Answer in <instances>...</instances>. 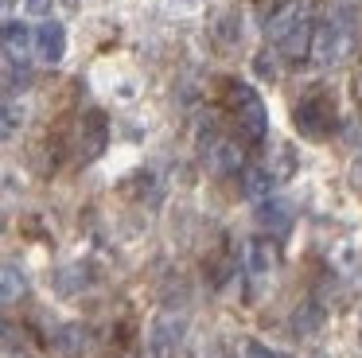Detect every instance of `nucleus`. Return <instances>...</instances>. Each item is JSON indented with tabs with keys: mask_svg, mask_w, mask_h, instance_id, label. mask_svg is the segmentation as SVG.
Wrapping results in <instances>:
<instances>
[{
	"mask_svg": "<svg viewBox=\"0 0 362 358\" xmlns=\"http://www.w3.org/2000/svg\"><path fill=\"white\" fill-rule=\"evenodd\" d=\"M269 39L276 51L288 59H304L312 54V35H315V4L312 0H284L273 16H269Z\"/></svg>",
	"mask_w": 362,
	"mask_h": 358,
	"instance_id": "obj_1",
	"label": "nucleus"
},
{
	"mask_svg": "<svg viewBox=\"0 0 362 358\" xmlns=\"http://www.w3.org/2000/svg\"><path fill=\"white\" fill-rule=\"evenodd\" d=\"M351 51H354V20L346 12H335L331 20L315 23V35H312L315 67H339Z\"/></svg>",
	"mask_w": 362,
	"mask_h": 358,
	"instance_id": "obj_2",
	"label": "nucleus"
},
{
	"mask_svg": "<svg viewBox=\"0 0 362 358\" xmlns=\"http://www.w3.org/2000/svg\"><path fill=\"white\" fill-rule=\"evenodd\" d=\"M230 109H234V121H238V132L253 144H261L269 132V113H265V101L261 93L253 90L250 82H230Z\"/></svg>",
	"mask_w": 362,
	"mask_h": 358,
	"instance_id": "obj_3",
	"label": "nucleus"
},
{
	"mask_svg": "<svg viewBox=\"0 0 362 358\" xmlns=\"http://www.w3.org/2000/svg\"><path fill=\"white\" fill-rule=\"evenodd\" d=\"M335 121H339V113H335L331 93L312 90L308 98H300V105H296V129L304 132L308 140H327L331 129H335Z\"/></svg>",
	"mask_w": 362,
	"mask_h": 358,
	"instance_id": "obj_4",
	"label": "nucleus"
},
{
	"mask_svg": "<svg viewBox=\"0 0 362 358\" xmlns=\"http://www.w3.org/2000/svg\"><path fill=\"white\" fill-rule=\"evenodd\" d=\"M32 54H35V31L16 23V20H8L4 23V70H8V82L16 78V70L28 78Z\"/></svg>",
	"mask_w": 362,
	"mask_h": 358,
	"instance_id": "obj_5",
	"label": "nucleus"
},
{
	"mask_svg": "<svg viewBox=\"0 0 362 358\" xmlns=\"http://www.w3.org/2000/svg\"><path fill=\"white\" fill-rule=\"evenodd\" d=\"M105 140H110V125H105V117L98 113V109H90L78 121V160L82 163L98 160V156L105 152Z\"/></svg>",
	"mask_w": 362,
	"mask_h": 358,
	"instance_id": "obj_6",
	"label": "nucleus"
},
{
	"mask_svg": "<svg viewBox=\"0 0 362 358\" xmlns=\"http://www.w3.org/2000/svg\"><path fill=\"white\" fill-rule=\"evenodd\" d=\"M242 265L253 280H269L276 272V265H281V253H276V246L269 238H250L242 249Z\"/></svg>",
	"mask_w": 362,
	"mask_h": 358,
	"instance_id": "obj_7",
	"label": "nucleus"
},
{
	"mask_svg": "<svg viewBox=\"0 0 362 358\" xmlns=\"http://www.w3.org/2000/svg\"><path fill=\"white\" fill-rule=\"evenodd\" d=\"M183 335H187V319L183 316H160L156 323H152V331H148V350L156 358H168V354L180 350Z\"/></svg>",
	"mask_w": 362,
	"mask_h": 358,
	"instance_id": "obj_8",
	"label": "nucleus"
},
{
	"mask_svg": "<svg viewBox=\"0 0 362 358\" xmlns=\"http://www.w3.org/2000/svg\"><path fill=\"white\" fill-rule=\"evenodd\" d=\"M203 160H206V168H211L214 175H238V171H245L242 148H238L234 140H226V137H211V140H206Z\"/></svg>",
	"mask_w": 362,
	"mask_h": 358,
	"instance_id": "obj_9",
	"label": "nucleus"
},
{
	"mask_svg": "<svg viewBox=\"0 0 362 358\" xmlns=\"http://www.w3.org/2000/svg\"><path fill=\"white\" fill-rule=\"evenodd\" d=\"M63 54H66V28L59 20H43L35 28V59L55 67V62H63Z\"/></svg>",
	"mask_w": 362,
	"mask_h": 358,
	"instance_id": "obj_10",
	"label": "nucleus"
},
{
	"mask_svg": "<svg viewBox=\"0 0 362 358\" xmlns=\"http://www.w3.org/2000/svg\"><path fill=\"white\" fill-rule=\"evenodd\" d=\"M292 218H296V210H292V202H284V199H265V202H257V222L265 226L269 233H276V238H284V233L292 230Z\"/></svg>",
	"mask_w": 362,
	"mask_h": 358,
	"instance_id": "obj_11",
	"label": "nucleus"
},
{
	"mask_svg": "<svg viewBox=\"0 0 362 358\" xmlns=\"http://www.w3.org/2000/svg\"><path fill=\"white\" fill-rule=\"evenodd\" d=\"M55 347L71 358H82V354H90V331L82 323H63L55 331Z\"/></svg>",
	"mask_w": 362,
	"mask_h": 358,
	"instance_id": "obj_12",
	"label": "nucleus"
},
{
	"mask_svg": "<svg viewBox=\"0 0 362 358\" xmlns=\"http://www.w3.org/2000/svg\"><path fill=\"white\" fill-rule=\"evenodd\" d=\"M273 171L265 168V163H253V168H245L242 171V187H245V195L250 199H257V202H265V199H273Z\"/></svg>",
	"mask_w": 362,
	"mask_h": 358,
	"instance_id": "obj_13",
	"label": "nucleus"
},
{
	"mask_svg": "<svg viewBox=\"0 0 362 358\" xmlns=\"http://www.w3.org/2000/svg\"><path fill=\"white\" fill-rule=\"evenodd\" d=\"M24 292H28L24 272H20L12 261H4V269H0V300H4V304H16Z\"/></svg>",
	"mask_w": 362,
	"mask_h": 358,
	"instance_id": "obj_14",
	"label": "nucleus"
},
{
	"mask_svg": "<svg viewBox=\"0 0 362 358\" xmlns=\"http://www.w3.org/2000/svg\"><path fill=\"white\" fill-rule=\"evenodd\" d=\"M320 323H323V308H320V304H312V300L300 304V308L292 311V331H296V335H315V331H320Z\"/></svg>",
	"mask_w": 362,
	"mask_h": 358,
	"instance_id": "obj_15",
	"label": "nucleus"
},
{
	"mask_svg": "<svg viewBox=\"0 0 362 358\" xmlns=\"http://www.w3.org/2000/svg\"><path fill=\"white\" fill-rule=\"evenodd\" d=\"M273 152H276V160H265V168L273 171V179H288L292 171H296V156H292V148L288 144H276Z\"/></svg>",
	"mask_w": 362,
	"mask_h": 358,
	"instance_id": "obj_16",
	"label": "nucleus"
},
{
	"mask_svg": "<svg viewBox=\"0 0 362 358\" xmlns=\"http://www.w3.org/2000/svg\"><path fill=\"white\" fill-rule=\"evenodd\" d=\"M20 125H24V105H20V101H4V140H12L16 137V129Z\"/></svg>",
	"mask_w": 362,
	"mask_h": 358,
	"instance_id": "obj_17",
	"label": "nucleus"
},
{
	"mask_svg": "<svg viewBox=\"0 0 362 358\" xmlns=\"http://www.w3.org/2000/svg\"><path fill=\"white\" fill-rule=\"evenodd\" d=\"M245 358H292V354H284V350L269 347L261 339H245Z\"/></svg>",
	"mask_w": 362,
	"mask_h": 358,
	"instance_id": "obj_18",
	"label": "nucleus"
},
{
	"mask_svg": "<svg viewBox=\"0 0 362 358\" xmlns=\"http://www.w3.org/2000/svg\"><path fill=\"white\" fill-rule=\"evenodd\" d=\"M24 8H28L32 16H40V20H47L51 8H55V0H24Z\"/></svg>",
	"mask_w": 362,
	"mask_h": 358,
	"instance_id": "obj_19",
	"label": "nucleus"
},
{
	"mask_svg": "<svg viewBox=\"0 0 362 358\" xmlns=\"http://www.w3.org/2000/svg\"><path fill=\"white\" fill-rule=\"evenodd\" d=\"M257 70H261V78H276V67L269 54H257Z\"/></svg>",
	"mask_w": 362,
	"mask_h": 358,
	"instance_id": "obj_20",
	"label": "nucleus"
},
{
	"mask_svg": "<svg viewBox=\"0 0 362 358\" xmlns=\"http://www.w3.org/2000/svg\"><path fill=\"white\" fill-rule=\"evenodd\" d=\"M354 183H358V187H362V160H358V163H354Z\"/></svg>",
	"mask_w": 362,
	"mask_h": 358,
	"instance_id": "obj_21",
	"label": "nucleus"
}]
</instances>
